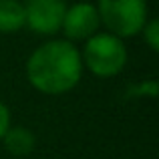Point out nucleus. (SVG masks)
Segmentation results:
<instances>
[{"instance_id": "1", "label": "nucleus", "mask_w": 159, "mask_h": 159, "mask_svg": "<svg viewBox=\"0 0 159 159\" xmlns=\"http://www.w3.org/2000/svg\"><path fill=\"white\" fill-rule=\"evenodd\" d=\"M26 79L43 95H65L83 79L81 52L65 39H51L36 47L26 61Z\"/></svg>"}, {"instance_id": "2", "label": "nucleus", "mask_w": 159, "mask_h": 159, "mask_svg": "<svg viewBox=\"0 0 159 159\" xmlns=\"http://www.w3.org/2000/svg\"><path fill=\"white\" fill-rule=\"evenodd\" d=\"M81 52L83 69L99 79H111L123 73L127 66L129 52L125 47V40L109 34V32H97L89 40H85V47Z\"/></svg>"}, {"instance_id": "3", "label": "nucleus", "mask_w": 159, "mask_h": 159, "mask_svg": "<svg viewBox=\"0 0 159 159\" xmlns=\"http://www.w3.org/2000/svg\"><path fill=\"white\" fill-rule=\"evenodd\" d=\"M101 24L117 39H133L149 18L147 0H97L95 4Z\"/></svg>"}, {"instance_id": "4", "label": "nucleus", "mask_w": 159, "mask_h": 159, "mask_svg": "<svg viewBox=\"0 0 159 159\" xmlns=\"http://www.w3.org/2000/svg\"><path fill=\"white\" fill-rule=\"evenodd\" d=\"M24 26L40 36H54L61 32L66 12L65 0H24Z\"/></svg>"}, {"instance_id": "5", "label": "nucleus", "mask_w": 159, "mask_h": 159, "mask_svg": "<svg viewBox=\"0 0 159 159\" xmlns=\"http://www.w3.org/2000/svg\"><path fill=\"white\" fill-rule=\"evenodd\" d=\"M99 26H101V20H99L95 4L77 2L73 6H66L61 30L65 34V40L75 44V43H81V40L85 43L93 34H97Z\"/></svg>"}, {"instance_id": "6", "label": "nucleus", "mask_w": 159, "mask_h": 159, "mask_svg": "<svg viewBox=\"0 0 159 159\" xmlns=\"http://www.w3.org/2000/svg\"><path fill=\"white\" fill-rule=\"evenodd\" d=\"M0 141L4 143V149L14 157H24L28 153H32L36 145L34 133L30 129H26L24 125H10V129L4 133V137Z\"/></svg>"}, {"instance_id": "7", "label": "nucleus", "mask_w": 159, "mask_h": 159, "mask_svg": "<svg viewBox=\"0 0 159 159\" xmlns=\"http://www.w3.org/2000/svg\"><path fill=\"white\" fill-rule=\"evenodd\" d=\"M24 28V6L20 0H0V34H14Z\"/></svg>"}, {"instance_id": "8", "label": "nucleus", "mask_w": 159, "mask_h": 159, "mask_svg": "<svg viewBox=\"0 0 159 159\" xmlns=\"http://www.w3.org/2000/svg\"><path fill=\"white\" fill-rule=\"evenodd\" d=\"M139 34H143V40L151 52L159 51V20L157 18H147V22L141 28Z\"/></svg>"}, {"instance_id": "9", "label": "nucleus", "mask_w": 159, "mask_h": 159, "mask_svg": "<svg viewBox=\"0 0 159 159\" xmlns=\"http://www.w3.org/2000/svg\"><path fill=\"white\" fill-rule=\"evenodd\" d=\"M157 93H159V85H157L155 81L137 83V85H133L131 89L127 91V95H129L131 99H143V97L153 99V97H157Z\"/></svg>"}, {"instance_id": "10", "label": "nucleus", "mask_w": 159, "mask_h": 159, "mask_svg": "<svg viewBox=\"0 0 159 159\" xmlns=\"http://www.w3.org/2000/svg\"><path fill=\"white\" fill-rule=\"evenodd\" d=\"M12 125V117H10V109L0 101V139L4 137V133L10 129Z\"/></svg>"}]
</instances>
